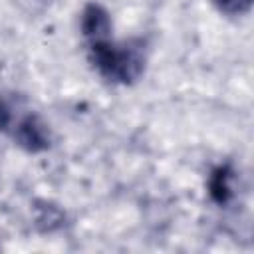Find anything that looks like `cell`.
Here are the masks:
<instances>
[{
  "label": "cell",
  "mask_w": 254,
  "mask_h": 254,
  "mask_svg": "<svg viewBox=\"0 0 254 254\" xmlns=\"http://www.w3.org/2000/svg\"><path fill=\"white\" fill-rule=\"evenodd\" d=\"M91 60L101 75L121 83L135 81L145 67V58L137 46H117L107 38L91 44Z\"/></svg>",
  "instance_id": "obj_1"
},
{
  "label": "cell",
  "mask_w": 254,
  "mask_h": 254,
  "mask_svg": "<svg viewBox=\"0 0 254 254\" xmlns=\"http://www.w3.org/2000/svg\"><path fill=\"white\" fill-rule=\"evenodd\" d=\"M14 139L16 143L30 151V153H38V151H44L48 145H50V137H48V129L46 125L34 115V113H28L24 117H20L16 121V127H14Z\"/></svg>",
  "instance_id": "obj_2"
},
{
  "label": "cell",
  "mask_w": 254,
  "mask_h": 254,
  "mask_svg": "<svg viewBox=\"0 0 254 254\" xmlns=\"http://www.w3.org/2000/svg\"><path fill=\"white\" fill-rule=\"evenodd\" d=\"M81 30L87 38H91V42L105 40L111 30V20L107 10L97 4H89L81 14Z\"/></svg>",
  "instance_id": "obj_3"
},
{
  "label": "cell",
  "mask_w": 254,
  "mask_h": 254,
  "mask_svg": "<svg viewBox=\"0 0 254 254\" xmlns=\"http://www.w3.org/2000/svg\"><path fill=\"white\" fill-rule=\"evenodd\" d=\"M230 179H232V173H230L228 167H218V169L212 171L210 181H208V192H210L214 202L226 204L230 200V196H232Z\"/></svg>",
  "instance_id": "obj_4"
},
{
  "label": "cell",
  "mask_w": 254,
  "mask_h": 254,
  "mask_svg": "<svg viewBox=\"0 0 254 254\" xmlns=\"http://www.w3.org/2000/svg\"><path fill=\"white\" fill-rule=\"evenodd\" d=\"M214 2L226 14H244L252 6V0H214Z\"/></svg>",
  "instance_id": "obj_5"
}]
</instances>
